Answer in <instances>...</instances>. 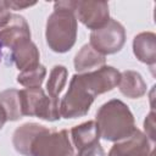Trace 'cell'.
<instances>
[{
  "instance_id": "cell-4",
  "label": "cell",
  "mask_w": 156,
  "mask_h": 156,
  "mask_svg": "<svg viewBox=\"0 0 156 156\" xmlns=\"http://www.w3.org/2000/svg\"><path fill=\"white\" fill-rule=\"evenodd\" d=\"M100 90L91 72L74 74L69 82L67 93L60 104V115L65 118H77L88 113Z\"/></svg>"
},
{
  "instance_id": "cell-13",
  "label": "cell",
  "mask_w": 156,
  "mask_h": 156,
  "mask_svg": "<svg viewBox=\"0 0 156 156\" xmlns=\"http://www.w3.org/2000/svg\"><path fill=\"white\" fill-rule=\"evenodd\" d=\"M118 85L121 93L130 99L140 98L146 91V84L144 83L141 76L134 71H124L121 73Z\"/></svg>"
},
{
  "instance_id": "cell-15",
  "label": "cell",
  "mask_w": 156,
  "mask_h": 156,
  "mask_svg": "<svg viewBox=\"0 0 156 156\" xmlns=\"http://www.w3.org/2000/svg\"><path fill=\"white\" fill-rule=\"evenodd\" d=\"M0 104L6 112L9 121H17L22 117L20 91L16 89H6L0 93Z\"/></svg>"
},
{
  "instance_id": "cell-1",
  "label": "cell",
  "mask_w": 156,
  "mask_h": 156,
  "mask_svg": "<svg viewBox=\"0 0 156 156\" xmlns=\"http://www.w3.org/2000/svg\"><path fill=\"white\" fill-rule=\"evenodd\" d=\"M13 146L24 156H74L68 130H50L37 123H26L13 133Z\"/></svg>"
},
{
  "instance_id": "cell-11",
  "label": "cell",
  "mask_w": 156,
  "mask_h": 156,
  "mask_svg": "<svg viewBox=\"0 0 156 156\" xmlns=\"http://www.w3.org/2000/svg\"><path fill=\"white\" fill-rule=\"evenodd\" d=\"M155 39H156L155 34L150 33V32L140 33L134 38L133 49H134V54L139 61L151 65V66L155 63V60H156Z\"/></svg>"
},
{
  "instance_id": "cell-12",
  "label": "cell",
  "mask_w": 156,
  "mask_h": 156,
  "mask_svg": "<svg viewBox=\"0 0 156 156\" xmlns=\"http://www.w3.org/2000/svg\"><path fill=\"white\" fill-rule=\"evenodd\" d=\"M71 135L73 139V144L77 150H82L88 147L95 143H99V130L95 121H88L79 126H76L71 130Z\"/></svg>"
},
{
  "instance_id": "cell-2",
  "label": "cell",
  "mask_w": 156,
  "mask_h": 156,
  "mask_svg": "<svg viewBox=\"0 0 156 156\" xmlns=\"http://www.w3.org/2000/svg\"><path fill=\"white\" fill-rule=\"evenodd\" d=\"M76 1H57L46 22V43L55 52H66L76 43Z\"/></svg>"
},
{
  "instance_id": "cell-8",
  "label": "cell",
  "mask_w": 156,
  "mask_h": 156,
  "mask_svg": "<svg viewBox=\"0 0 156 156\" xmlns=\"http://www.w3.org/2000/svg\"><path fill=\"white\" fill-rule=\"evenodd\" d=\"M108 156H155V151L151 147L147 136L136 129L130 136L115 144L111 147Z\"/></svg>"
},
{
  "instance_id": "cell-6",
  "label": "cell",
  "mask_w": 156,
  "mask_h": 156,
  "mask_svg": "<svg viewBox=\"0 0 156 156\" xmlns=\"http://www.w3.org/2000/svg\"><path fill=\"white\" fill-rule=\"evenodd\" d=\"M124 41L126 30L116 20H110L104 27L90 33V46L104 56L119 51Z\"/></svg>"
},
{
  "instance_id": "cell-3",
  "label": "cell",
  "mask_w": 156,
  "mask_h": 156,
  "mask_svg": "<svg viewBox=\"0 0 156 156\" xmlns=\"http://www.w3.org/2000/svg\"><path fill=\"white\" fill-rule=\"evenodd\" d=\"M95 122L99 135L108 141L127 139L136 130L130 110L117 99L107 101L99 108Z\"/></svg>"
},
{
  "instance_id": "cell-9",
  "label": "cell",
  "mask_w": 156,
  "mask_h": 156,
  "mask_svg": "<svg viewBox=\"0 0 156 156\" xmlns=\"http://www.w3.org/2000/svg\"><path fill=\"white\" fill-rule=\"evenodd\" d=\"M30 40L29 26L22 16L12 15L7 24L0 30V43L11 50L22 41Z\"/></svg>"
},
{
  "instance_id": "cell-7",
  "label": "cell",
  "mask_w": 156,
  "mask_h": 156,
  "mask_svg": "<svg viewBox=\"0 0 156 156\" xmlns=\"http://www.w3.org/2000/svg\"><path fill=\"white\" fill-rule=\"evenodd\" d=\"M74 15L91 30L104 27L110 21L108 4L104 1H76Z\"/></svg>"
},
{
  "instance_id": "cell-17",
  "label": "cell",
  "mask_w": 156,
  "mask_h": 156,
  "mask_svg": "<svg viewBox=\"0 0 156 156\" xmlns=\"http://www.w3.org/2000/svg\"><path fill=\"white\" fill-rule=\"evenodd\" d=\"M46 69L43 65L28 71H23L17 76V82L27 88H39L45 78Z\"/></svg>"
},
{
  "instance_id": "cell-21",
  "label": "cell",
  "mask_w": 156,
  "mask_h": 156,
  "mask_svg": "<svg viewBox=\"0 0 156 156\" xmlns=\"http://www.w3.org/2000/svg\"><path fill=\"white\" fill-rule=\"evenodd\" d=\"M7 7L9 9H12V10H22V9H26V7H30L33 5H35V1L33 2H26V1H5Z\"/></svg>"
},
{
  "instance_id": "cell-5",
  "label": "cell",
  "mask_w": 156,
  "mask_h": 156,
  "mask_svg": "<svg viewBox=\"0 0 156 156\" xmlns=\"http://www.w3.org/2000/svg\"><path fill=\"white\" fill-rule=\"evenodd\" d=\"M22 116H35L45 121L60 119L58 100L46 96L44 90L39 88H26L20 91Z\"/></svg>"
},
{
  "instance_id": "cell-19",
  "label": "cell",
  "mask_w": 156,
  "mask_h": 156,
  "mask_svg": "<svg viewBox=\"0 0 156 156\" xmlns=\"http://www.w3.org/2000/svg\"><path fill=\"white\" fill-rule=\"evenodd\" d=\"M11 13H10V9L7 7L5 1H0V28L5 27L7 24V22L11 18Z\"/></svg>"
},
{
  "instance_id": "cell-18",
  "label": "cell",
  "mask_w": 156,
  "mask_h": 156,
  "mask_svg": "<svg viewBox=\"0 0 156 156\" xmlns=\"http://www.w3.org/2000/svg\"><path fill=\"white\" fill-rule=\"evenodd\" d=\"M77 156H105V152H104L100 143H95L88 147L79 150Z\"/></svg>"
},
{
  "instance_id": "cell-22",
  "label": "cell",
  "mask_w": 156,
  "mask_h": 156,
  "mask_svg": "<svg viewBox=\"0 0 156 156\" xmlns=\"http://www.w3.org/2000/svg\"><path fill=\"white\" fill-rule=\"evenodd\" d=\"M7 121V117H6V112H5V110H4V107L1 106V104H0V129L4 127V124H5V122Z\"/></svg>"
},
{
  "instance_id": "cell-10",
  "label": "cell",
  "mask_w": 156,
  "mask_h": 156,
  "mask_svg": "<svg viewBox=\"0 0 156 156\" xmlns=\"http://www.w3.org/2000/svg\"><path fill=\"white\" fill-rule=\"evenodd\" d=\"M39 57H40L39 51L35 44H33L30 40H26L16 45L12 49V54H11L12 61L15 62L17 68L21 69L22 72L38 67L40 65Z\"/></svg>"
},
{
  "instance_id": "cell-14",
  "label": "cell",
  "mask_w": 156,
  "mask_h": 156,
  "mask_svg": "<svg viewBox=\"0 0 156 156\" xmlns=\"http://www.w3.org/2000/svg\"><path fill=\"white\" fill-rule=\"evenodd\" d=\"M105 56L94 50L90 44L84 45L74 57V67L78 72L100 68L105 65Z\"/></svg>"
},
{
  "instance_id": "cell-16",
  "label": "cell",
  "mask_w": 156,
  "mask_h": 156,
  "mask_svg": "<svg viewBox=\"0 0 156 156\" xmlns=\"http://www.w3.org/2000/svg\"><path fill=\"white\" fill-rule=\"evenodd\" d=\"M67 80V69L63 66L56 65L50 72L49 80L46 83V90L51 99L58 100L60 93L63 90Z\"/></svg>"
},
{
  "instance_id": "cell-23",
  "label": "cell",
  "mask_w": 156,
  "mask_h": 156,
  "mask_svg": "<svg viewBox=\"0 0 156 156\" xmlns=\"http://www.w3.org/2000/svg\"><path fill=\"white\" fill-rule=\"evenodd\" d=\"M1 49H2V45H1V43H0V61H1V57H2V51H1Z\"/></svg>"
},
{
  "instance_id": "cell-20",
  "label": "cell",
  "mask_w": 156,
  "mask_h": 156,
  "mask_svg": "<svg viewBox=\"0 0 156 156\" xmlns=\"http://www.w3.org/2000/svg\"><path fill=\"white\" fill-rule=\"evenodd\" d=\"M154 126H155V122H154V111L150 112V115L146 117L145 122H144V127H145V130L147 133L146 136L150 138L151 141L155 140V135H154Z\"/></svg>"
}]
</instances>
